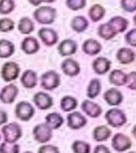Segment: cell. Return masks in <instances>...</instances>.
<instances>
[{
	"mask_svg": "<svg viewBox=\"0 0 136 153\" xmlns=\"http://www.w3.org/2000/svg\"><path fill=\"white\" fill-rule=\"evenodd\" d=\"M72 149L75 153H89L90 145L84 141H75L72 143Z\"/></svg>",
	"mask_w": 136,
	"mask_h": 153,
	"instance_id": "33",
	"label": "cell"
},
{
	"mask_svg": "<svg viewBox=\"0 0 136 153\" xmlns=\"http://www.w3.org/2000/svg\"><path fill=\"white\" fill-rule=\"evenodd\" d=\"M20 81H21V84L25 86L26 88H34L35 86L37 85L38 77H37L36 72L31 71V69H27L21 75Z\"/></svg>",
	"mask_w": 136,
	"mask_h": 153,
	"instance_id": "16",
	"label": "cell"
},
{
	"mask_svg": "<svg viewBox=\"0 0 136 153\" xmlns=\"http://www.w3.org/2000/svg\"><path fill=\"white\" fill-rule=\"evenodd\" d=\"M126 43L129 44L131 46H136V29H132L126 35Z\"/></svg>",
	"mask_w": 136,
	"mask_h": 153,
	"instance_id": "41",
	"label": "cell"
},
{
	"mask_svg": "<svg viewBox=\"0 0 136 153\" xmlns=\"http://www.w3.org/2000/svg\"><path fill=\"white\" fill-rule=\"evenodd\" d=\"M107 24L111 26L116 34H118V33H123L124 30H126V28H127V26H128L127 20H126L125 18H122V17L112 18L111 20L107 22Z\"/></svg>",
	"mask_w": 136,
	"mask_h": 153,
	"instance_id": "24",
	"label": "cell"
},
{
	"mask_svg": "<svg viewBox=\"0 0 136 153\" xmlns=\"http://www.w3.org/2000/svg\"><path fill=\"white\" fill-rule=\"evenodd\" d=\"M15 1L13 0H0V13L8 15L15 9Z\"/></svg>",
	"mask_w": 136,
	"mask_h": 153,
	"instance_id": "34",
	"label": "cell"
},
{
	"mask_svg": "<svg viewBox=\"0 0 136 153\" xmlns=\"http://www.w3.org/2000/svg\"><path fill=\"white\" fill-rule=\"evenodd\" d=\"M83 51H84V53L90 56L97 55L98 53L102 51V46L95 39H87L83 45Z\"/></svg>",
	"mask_w": 136,
	"mask_h": 153,
	"instance_id": "22",
	"label": "cell"
},
{
	"mask_svg": "<svg viewBox=\"0 0 136 153\" xmlns=\"http://www.w3.org/2000/svg\"><path fill=\"white\" fill-rule=\"evenodd\" d=\"M15 53V45L8 39H0V58H8Z\"/></svg>",
	"mask_w": 136,
	"mask_h": 153,
	"instance_id": "20",
	"label": "cell"
},
{
	"mask_svg": "<svg viewBox=\"0 0 136 153\" xmlns=\"http://www.w3.org/2000/svg\"><path fill=\"white\" fill-rule=\"evenodd\" d=\"M106 120L108 124L114 126V128H119L126 123V116L124 114L123 111L118 108H112L106 113Z\"/></svg>",
	"mask_w": 136,
	"mask_h": 153,
	"instance_id": "5",
	"label": "cell"
},
{
	"mask_svg": "<svg viewBox=\"0 0 136 153\" xmlns=\"http://www.w3.org/2000/svg\"><path fill=\"white\" fill-rule=\"evenodd\" d=\"M0 139H1V136H0Z\"/></svg>",
	"mask_w": 136,
	"mask_h": 153,
	"instance_id": "50",
	"label": "cell"
},
{
	"mask_svg": "<svg viewBox=\"0 0 136 153\" xmlns=\"http://www.w3.org/2000/svg\"><path fill=\"white\" fill-rule=\"evenodd\" d=\"M93 68L95 73L103 75V74H105L106 72L109 71L111 62L105 57H98L97 59H95L93 62Z\"/></svg>",
	"mask_w": 136,
	"mask_h": 153,
	"instance_id": "19",
	"label": "cell"
},
{
	"mask_svg": "<svg viewBox=\"0 0 136 153\" xmlns=\"http://www.w3.org/2000/svg\"><path fill=\"white\" fill-rule=\"evenodd\" d=\"M81 108L90 117H97V116H99V115L102 114V108H101V106L98 104H96V103L92 102V101H88V100H86V101L83 102Z\"/></svg>",
	"mask_w": 136,
	"mask_h": 153,
	"instance_id": "17",
	"label": "cell"
},
{
	"mask_svg": "<svg viewBox=\"0 0 136 153\" xmlns=\"http://www.w3.org/2000/svg\"><path fill=\"white\" fill-rule=\"evenodd\" d=\"M1 131L6 142L16 143L21 137V128L17 123H9L7 125H4Z\"/></svg>",
	"mask_w": 136,
	"mask_h": 153,
	"instance_id": "3",
	"label": "cell"
},
{
	"mask_svg": "<svg viewBox=\"0 0 136 153\" xmlns=\"http://www.w3.org/2000/svg\"><path fill=\"white\" fill-rule=\"evenodd\" d=\"M25 153H33V152H29V151H28V152H25Z\"/></svg>",
	"mask_w": 136,
	"mask_h": 153,
	"instance_id": "48",
	"label": "cell"
},
{
	"mask_svg": "<svg viewBox=\"0 0 136 153\" xmlns=\"http://www.w3.org/2000/svg\"><path fill=\"white\" fill-rule=\"evenodd\" d=\"M38 153H59V150L55 145L45 144L39 148Z\"/></svg>",
	"mask_w": 136,
	"mask_h": 153,
	"instance_id": "40",
	"label": "cell"
},
{
	"mask_svg": "<svg viewBox=\"0 0 136 153\" xmlns=\"http://www.w3.org/2000/svg\"><path fill=\"white\" fill-rule=\"evenodd\" d=\"M15 28V22L10 18H1L0 19V31L8 33Z\"/></svg>",
	"mask_w": 136,
	"mask_h": 153,
	"instance_id": "36",
	"label": "cell"
},
{
	"mask_svg": "<svg viewBox=\"0 0 136 153\" xmlns=\"http://www.w3.org/2000/svg\"><path fill=\"white\" fill-rule=\"evenodd\" d=\"M60 84V77L54 71H49L43 74L41 76V86L43 88L47 91H52V89L57 88Z\"/></svg>",
	"mask_w": 136,
	"mask_h": 153,
	"instance_id": "4",
	"label": "cell"
},
{
	"mask_svg": "<svg viewBox=\"0 0 136 153\" xmlns=\"http://www.w3.org/2000/svg\"><path fill=\"white\" fill-rule=\"evenodd\" d=\"M66 6L72 10H79L86 6V0H66Z\"/></svg>",
	"mask_w": 136,
	"mask_h": 153,
	"instance_id": "37",
	"label": "cell"
},
{
	"mask_svg": "<svg viewBox=\"0 0 136 153\" xmlns=\"http://www.w3.org/2000/svg\"><path fill=\"white\" fill-rule=\"evenodd\" d=\"M94 153H111V152H109V150L107 149L106 146H104V145H98V146L95 148Z\"/></svg>",
	"mask_w": 136,
	"mask_h": 153,
	"instance_id": "43",
	"label": "cell"
},
{
	"mask_svg": "<svg viewBox=\"0 0 136 153\" xmlns=\"http://www.w3.org/2000/svg\"><path fill=\"white\" fill-rule=\"evenodd\" d=\"M129 153H135V152H129Z\"/></svg>",
	"mask_w": 136,
	"mask_h": 153,
	"instance_id": "49",
	"label": "cell"
},
{
	"mask_svg": "<svg viewBox=\"0 0 136 153\" xmlns=\"http://www.w3.org/2000/svg\"><path fill=\"white\" fill-rule=\"evenodd\" d=\"M20 73V67L15 62H7L1 67V78L4 82H13L17 79Z\"/></svg>",
	"mask_w": 136,
	"mask_h": 153,
	"instance_id": "2",
	"label": "cell"
},
{
	"mask_svg": "<svg viewBox=\"0 0 136 153\" xmlns=\"http://www.w3.org/2000/svg\"><path fill=\"white\" fill-rule=\"evenodd\" d=\"M60 107L65 112H70V111L75 110L77 107L76 98H74L72 96H64L60 101Z\"/></svg>",
	"mask_w": 136,
	"mask_h": 153,
	"instance_id": "30",
	"label": "cell"
},
{
	"mask_svg": "<svg viewBox=\"0 0 136 153\" xmlns=\"http://www.w3.org/2000/svg\"><path fill=\"white\" fill-rule=\"evenodd\" d=\"M77 51V44L72 39H65L58 46V51L61 56H72Z\"/></svg>",
	"mask_w": 136,
	"mask_h": 153,
	"instance_id": "15",
	"label": "cell"
},
{
	"mask_svg": "<svg viewBox=\"0 0 136 153\" xmlns=\"http://www.w3.org/2000/svg\"><path fill=\"white\" fill-rule=\"evenodd\" d=\"M98 35L105 39H112L113 37L116 36V33L108 24H103L98 28Z\"/></svg>",
	"mask_w": 136,
	"mask_h": 153,
	"instance_id": "31",
	"label": "cell"
},
{
	"mask_svg": "<svg viewBox=\"0 0 136 153\" xmlns=\"http://www.w3.org/2000/svg\"><path fill=\"white\" fill-rule=\"evenodd\" d=\"M19 149L20 148L17 143H10L4 141L0 145V153H19Z\"/></svg>",
	"mask_w": 136,
	"mask_h": 153,
	"instance_id": "35",
	"label": "cell"
},
{
	"mask_svg": "<svg viewBox=\"0 0 136 153\" xmlns=\"http://www.w3.org/2000/svg\"><path fill=\"white\" fill-rule=\"evenodd\" d=\"M38 36L39 38L41 39V42L47 46H52V45L57 44V42H58V35H57L55 30L51 29V28L44 27L41 29H39Z\"/></svg>",
	"mask_w": 136,
	"mask_h": 153,
	"instance_id": "9",
	"label": "cell"
},
{
	"mask_svg": "<svg viewBox=\"0 0 136 153\" xmlns=\"http://www.w3.org/2000/svg\"><path fill=\"white\" fill-rule=\"evenodd\" d=\"M109 81L112 84H115L117 86H123L126 84V74H124L119 69H115L109 75Z\"/></svg>",
	"mask_w": 136,
	"mask_h": 153,
	"instance_id": "27",
	"label": "cell"
},
{
	"mask_svg": "<svg viewBox=\"0 0 136 153\" xmlns=\"http://www.w3.org/2000/svg\"><path fill=\"white\" fill-rule=\"evenodd\" d=\"M68 126L72 130H78V128L85 126L87 123V120L85 116L79 113V112H72L67 116Z\"/></svg>",
	"mask_w": 136,
	"mask_h": 153,
	"instance_id": "12",
	"label": "cell"
},
{
	"mask_svg": "<svg viewBox=\"0 0 136 153\" xmlns=\"http://www.w3.org/2000/svg\"><path fill=\"white\" fill-rule=\"evenodd\" d=\"M33 6H39L43 4V0H28Z\"/></svg>",
	"mask_w": 136,
	"mask_h": 153,
	"instance_id": "44",
	"label": "cell"
},
{
	"mask_svg": "<svg viewBox=\"0 0 136 153\" xmlns=\"http://www.w3.org/2000/svg\"><path fill=\"white\" fill-rule=\"evenodd\" d=\"M133 134H134V136H135V139H136V125L134 126V128H133Z\"/></svg>",
	"mask_w": 136,
	"mask_h": 153,
	"instance_id": "46",
	"label": "cell"
},
{
	"mask_svg": "<svg viewBox=\"0 0 136 153\" xmlns=\"http://www.w3.org/2000/svg\"><path fill=\"white\" fill-rule=\"evenodd\" d=\"M21 49L24 53L28 55H33L39 51V43L35 37H26L21 42Z\"/></svg>",
	"mask_w": 136,
	"mask_h": 153,
	"instance_id": "14",
	"label": "cell"
},
{
	"mask_svg": "<svg viewBox=\"0 0 136 153\" xmlns=\"http://www.w3.org/2000/svg\"><path fill=\"white\" fill-rule=\"evenodd\" d=\"M34 136L39 143H47L52 137V130L47 124H38L34 128Z\"/></svg>",
	"mask_w": 136,
	"mask_h": 153,
	"instance_id": "7",
	"label": "cell"
},
{
	"mask_svg": "<svg viewBox=\"0 0 136 153\" xmlns=\"http://www.w3.org/2000/svg\"><path fill=\"white\" fill-rule=\"evenodd\" d=\"M18 30L22 35H29L31 34L35 29L34 22L28 17H22L19 22H18Z\"/></svg>",
	"mask_w": 136,
	"mask_h": 153,
	"instance_id": "23",
	"label": "cell"
},
{
	"mask_svg": "<svg viewBox=\"0 0 136 153\" xmlns=\"http://www.w3.org/2000/svg\"><path fill=\"white\" fill-rule=\"evenodd\" d=\"M122 7L126 11L132 13L136 10V0H122Z\"/></svg>",
	"mask_w": 136,
	"mask_h": 153,
	"instance_id": "38",
	"label": "cell"
},
{
	"mask_svg": "<svg viewBox=\"0 0 136 153\" xmlns=\"http://www.w3.org/2000/svg\"><path fill=\"white\" fill-rule=\"evenodd\" d=\"M15 113H16V116L19 120H21L24 122H27L34 116L35 108L28 102H19L17 104V106H16Z\"/></svg>",
	"mask_w": 136,
	"mask_h": 153,
	"instance_id": "6",
	"label": "cell"
},
{
	"mask_svg": "<svg viewBox=\"0 0 136 153\" xmlns=\"http://www.w3.org/2000/svg\"><path fill=\"white\" fill-rule=\"evenodd\" d=\"M104 98L109 105H119L123 102V95L117 89L111 88L108 89L106 93L104 94Z\"/></svg>",
	"mask_w": 136,
	"mask_h": 153,
	"instance_id": "18",
	"label": "cell"
},
{
	"mask_svg": "<svg viewBox=\"0 0 136 153\" xmlns=\"http://www.w3.org/2000/svg\"><path fill=\"white\" fill-rule=\"evenodd\" d=\"M56 9L51 7H39L34 11V18L41 25H50L56 19Z\"/></svg>",
	"mask_w": 136,
	"mask_h": 153,
	"instance_id": "1",
	"label": "cell"
},
{
	"mask_svg": "<svg viewBox=\"0 0 136 153\" xmlns=\"http://www.w3.org/2000/svg\"><path fill=\"white\" fill-rule=\"evenodd\" d=\"M109 136H111V130L107 128V126L101 125V126H97V128L94 130V139L96 141H98V142L106 141Z\"/></svg>",
	"mask_w": 136,
	"mask_h": 153,
	"instance_id": "28",
	"label": "cell"
},
{
	"mask_svg": "<svg viewBox=\"0 0 136 153\" xmlns=\"http://www.w3.org/2000/svg\"><path fill=\"white\" fill-rule=\"evenodd\" d=\"M126 85L131 89H136V72H132L126 75Z\"/></svg>",
	"mask_w": 136,
	"mask_h": 153,
	"instance_id": "39",
	"label": "cell"
},
{
	"mask_svg": "<svg viewBox=\"0 0 136 153\" xmlns=\"http://www.w3.org/2000/svg\"><path fill=\"white\" fill-rule=\"evenodd\" d=\"M134 22H135V25H136V15H135V17H134Z\"/></svg>",
	"mask_w": 136,
	"mask_h": 153,
	"instance_id": "47",
	"label": "cell"
},
{
	"mask_svg": "<svg viewBox=\"0 0 136 153\" xmlns=\"http://www.w3.org/2000/svg\"><path fill=\"white\" fill-rule=\"evenodd\" d=\"M61 69H63V72L66 75H68V76H76L81 72L79 64L77 63L76 60L72 59V58H67V59H65L63 62Z\"/></svg>",
	"mask_w": 136,
	"mask_h": 153,
	"instance_id": "13",
	"label": "cell"
},
{
	"mask_svg": "<svg viewBox=\"0 0 136 153\" xmlns=\"http://www.w3.org/2000/svg\"><path fill=\"white\" fill-rule=\"evenodd\" d=\"M117 60L122 64H129L135 59V53L131 48H120L117 51Z\"/></svg>",
	"mask_w": 136,
	"mask_h": 153,
	"instance_id": "21",
	"label": "cell"
},
{
	"mask_svg": "<svg viewBox=\"0 0 136 153\" xmlns=\"http://www.w3.org/2000/svg\"><path fill=\"white\" fill-rule=\"evenodd\" d=\"M70 25H72V28L75 31H77V33H83L88 27V20L85 17H83V16H76V17L72 18Z\"/></svg>",
	"mask_w": 136,
	"mask_h": 153,
	"instance_id": "26",
	"label": "cell"
},
{
	"mask_svg": "<svg viewBox=\"0 0 136 153\" xmlns=\"http://www.w3.org/2000/svg\"><path fill=\"white\" fill-rule=\"evenodd\" d=\"M63 123H64V119L58 113H50L46 116V124L51 130L59 128L63 125Z\"/></svg>",
	"mask_w": 136,
	"mask_h": 153,
	"instance_id": "25",
	"label": "cell"
},
{
	"mask_svg": "<svg viewBox=\"0 0 136 153\" xmlns=\"http://www.w3.org/2000/svg\"><path fill=\"white\" fill-rule=\"evenodd\" d=\"M113 148L118 152H123L128 150L132 146V142L129 140V137H127L126 135H124L122 133H117L115 134V136L113 137Z\"/></svg>",
	"mask_w": 136,
	"mask_h": 153,
	"instance_id": "10",
	"label": "cell"
},
{
	"mask_svg": "<svg viewBox=\"0 0 136 153\" xmlns=\"http://www.w3.org/2000/svg\"><path fill=\"white\" fill-rule=\"evenodd\" d=\"M18 93V87L15 84H9V85L4 86V88L0 92V101L4 104H11V103L16 100Z\"/></svg>",
	"mask_w": 136,
	"mask_h": 153,
	"instance_id": "8",
	"label": "cell"
},
{
	"mask_svg": "<svg viewBox=\"0 0 136 153\" xmlns=\"http://www.w3.org/2000/svg\"><path fill=\"white\" fill-rule=\"evenodd\" d=\"M101 82L98 79H92L88 85V89H87V95L89 98L96 97L99 92H101Z\"/></svg>",
	"mask_w": 136,
	"mask_h": 153,
	"instance_id": "32",
	"label": "cell"
},
{
	"mask_svg": "<svg viewBox=\"0 0 136 153\" xmlns=\"http://www.w3.org/2000/svg\"><path fill=\"white\" fill-rule=\"evenodd\" d=\"M7 121H8V115H7V113L4 111L0 110V126L2 124L7 123Z\"/></svg>",
	"mask_w": 136,
	"mask_h": 153,
	"instance_id": "42",
	"label": "cell"
},
{
	"mask_svg": "<svg viewBox=\"0 0 136 153\" xmlns=\"http://www.w3.org/2000/svg\"><path fill=\"white\" fill-rule=\"evenodd\" d=\"M88 15H89V17L92 18L93 22H98V20H101V19L104 17V15H105V9H104V7L101 6V4H94V6L90 7L89 11H88Z\"/></svg>",
	"mask_w": 136,
	"mask_h": 153,
	"instance_id": "29",
	"label": "cell"
},
{
	"mask_svg": "<svg viewBox=\"0 0 136 153\" xmlns=\"http://www.w3.org/2000/svg\"><path fill=\"white\" fill-rule=\"evenodd\" d=\"M34 102L36 104V106L40 108V110H48L54 104V101H52L50 95H48L47 93H44V92H38V93L35 94Z\"/></svg>",
	"mask_w": 136,
	"mask_h": 153,
	"instance_id": "11",
	"label": "cell"
},
{
	"mask_svg": "<svg viewBox=\"0 0 136 153\" xmlns=\"http://www.w3.org/2000/svg\"><path fill=\"white\" fill-rule=\"evenodd\" d=\"M56 0H43V2H48V4H50V2H54Z\"/></svg>",
	"mask_w": 136,
	"mask_h": 153,
	"instance_id": "45",
	"label": "cell"
}]
</instances>
